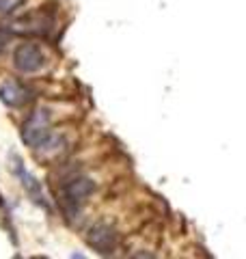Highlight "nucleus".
Here are the masks:
<instances>
[{
    "mask_svg": "<svg viewBox=\"0 0 246 259\" xmlns=\"http://www.w3.org/2000/svg\"><path fill=\"white\" fill-rule=\"evenodd\" d=\"M22 141L39 153L59 151L65 145L63 136L52 130V117L48 108H39L30 112L26 123L22 125Z\"/></svg>",
    "mask_w": 246,
    "mask_h": 259,
    "instance_id": "nucleus-1",
    "label": "nucleus"
},
{
    "mask_svg": "<svg viewBox=\"0 0 246 259\" xmlns=\"http://www.w3.org/2000/svg\"><path fill=\"white\" fill-rule=\"evenodd\" d=\"M95 190H97V184L89 175L71 177V180L63 186V201H65V205H67V212L73 214L82 203H87V201L93 197Z\"/></svg>",
    "mask_w": 246,
    "mask_h": 259,
    "instance_id": "nucleus-2",
    "label": "nucleus"
},
{
    "mask_svg": "<svg viewBox=\"0 0 246 259\" xmlns=\"http://www.w3.org/2000/svg\"><path fill=\"white\" fill-rule=\"evenodd\" d=\"M87 244L100 255H112L119 246V231L114 225L100 221L87 231Z\"/></svg>",
    "mask_w": 246,
    "mask_h": 259,
    "instance_id": "nucleus-3",
    "label": "nucleus"
},
{
    "mask_svg": "<svg viewBox=\"0 0 246 259\" xmlns=\"http://www.w3.org/2000/svg\"><path fill=\"white\" fill-rule=\"evenodd\" d=\"M13 67L20 74H37L46 67V52L32 41L20 44L13 50Z\"/></svg>",
    "mask_w": 246,
    "mask_h": 259,
    "instance_id": "nucleus-4",
    "label": "nucleus"
},
{
    "mask_svg": "<svg viewBox=\"0 0 246 259\" xmlns=\"http://www.w3.org/2000/svg\"><path fill=\"white\" fill-rule=\"evenodd\" d=\"M13 162H15V164H13V173L22 180L24 190L28 192V197L32 199V203H37L39 207H44V209H50V205H48V199H46V194H44V188H41V184L26 171L24 162L18 156H13Z\"/></svg>",
    "mask_w": 246,
    "mask_h": 259,
    "instance_id": "nucleus-5",
    "label": "nucleus"
},
{
    "mask_svg": "<svg viewBox=\"0 0 246 259\" xmlns=\"http://www.w3.org/2000/svg\"><path fill=\"white\" fill-rule=\"evenodd\" d=\"M0 102L9 108H20L28 102V91L26 87L18 80H5L0 84Z\"/></svg>",
    "mask_w": 246,
    "mask_h": 259,
    "instance_id": "nucleus-6",
    "label": "nucleus"
},
{
    "mask_svg": "<svg viewBox=\"0 0 246 259\" xmlns=\"http://www.w3.org/2000/svg\"><path fill=\"white\" fill-rule=\"evenodd\" d=\"M26 0H0V15H9L13 11H18Z\"/></svg>",
    "mask_w": 246,
    "mask_h": 259,
    "instance_id": "nucleus-7",
    "label": "nucleus"
},
{
    "mask_svg": "<svg viewBox=\"0 0 246 259\" xmlns=\"http://www.w3.org/2000/svg\"><path fill=\"white\" fill-rule=\"evenodd\" d=\"M11 28H5V26H0V54H3L7 50V46H9L11 41Z\"/></svg>",
    "mask_w": 246,
    "mask_h": 259,
    "instance_id": "nucleus-8",
    "label": "nucleus"
},
{
    "mask_svg": "<svg viewBox=\"0 0 246 259\" xmlns=\"http://www.w3.org/2000/svg\"><path fill=\"white\" fill-rule=\"evenodd\" d=\"M5 205V199H3V194H0V207H3Z\"/></svg>",
    "mask_w": 246,
    "mask_h": 259,
    "instance_id": "nucleus-9",
    "label": "nucleus"
}]
</instances>
